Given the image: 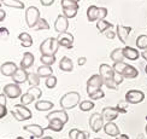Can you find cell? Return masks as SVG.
I'll list each match as a JSON object with an SVG mask.
<instances>
[{
	"label": "cell",
	"mask_w": 147,
	"mask_h": 139,
	"mask_svg": "<svg viewBox=\"0 0 147 139\" xmlns=\"http://www.w3.org/2000/svg\"><path fill=\"white\" fill-rule=\"evenodd\" d=\"M81 100V96H80L78 92H75V91H71V92L65 93L59 100L60 108L64 109V110H70V109H74L75 106L80 105V102Z\"/></svg>",
	"instance_id": "cell-1"
},
{
	"label": "cell",
	"mask_w": 147,
	"mask_h": 139,
	"mask_svg": "<svg viewBox=\"0 0 147 139\" xmlns=\"http://www.w3.org/2000/svg\"><path fill=\"white\" fill-rule=\"evenodd\" d=\"M59 42L57 38H47L44 40L40 45V52L41 56H56L59 48Z\"/></svg>",
	"instance_id": "cell-2"
},
{
	"label": "cell",
	"mask_w": 147,
	"mask_h": 139,
	"mask_svg": "<svg viewBox=\"0 0 147 139\" xmlns=\"http://www.w3.org/2000/svg\"><path fill=\"white\" fill-rule=\"evenodd\" d=\"M11 114L17 121H26V120H30L33 117L32 111L23 104H16L13 106V109L11 110Z\"/></svg>",
	"instance_id": "cell-3"
},
{
	"label": "cell",
	"mask_w": 147,
	"mask_h": 139,
	"mask_svg": "<svg viewBox=\"0 0 147 139\" xmlns=\"http://www.w3.org/2000/svg\"><path fill=\"white\" fill-rule=\"evenodd\" d=\"M40 11L35 6H30L26 10V22L29 28H36L40 21Z\"/></svg>",
	"instance_id": "cell-4"
},
{
	"label": "cell",
	"mask_w": 147,
	"mask_h": 139,
	"mask_svg": "<svg viewBox=\"0 0 147 139\" xmlns=\"http://www.w3.org/2000/svg\"><path fill=\"white\" fill-rule=\"evenodd\" d=\"M102 85H104V80L100 76V74L92 75L87 81V93H88V96L93 94L94 92H96V91L101 90Z\"/></svg>",
	"instance_id": "cell-5"
},
{
	"label": "cell",
	"mask_w": 147,
	"mask_h": 139,
	"mask_svg": "<svg viewBox=\"0 0 147 139\" xmlns=\"http://www.w3.org/2000/svg\"><path fill=\"white\" fill-rule=\"evenodd\" d=\"M3 93L7 97V98H11V99H16L18 97L22 96V90L20 87V85L17 83H9L6 85L3 90Z\"/></svg>",
	"instance_id": "cell-6"
},
{
	"label": "cell",
	"mask_w": 147,
	"mask_h": 139,
	"mask_svg": "<svg viewBox=\"0 0 147 139\" xmlns=\"http://www.w3.org/2000/svg\"><path fill=\"white\" fill-rule=\"evenodd\" d=\"M145 99V93L139 90H130L125 93V100L129 104H139Z\"/></svg>",
	"instance_id": "cell-7"
},
{
	"label": "cell",
	"mask_w": 147,
	"mask_h": 139,
	"mask_svg": "<svg viewBox=\"0 0 147 139\" xmlns=\"http://www.w3.org/2000/svg\"><path fill=\"white\" fill-rule=\"evenodd\" d=\"M104 117L101 114H98V113H94L92 116L89 117V127L92 130H93V132L98 133L101 128H104V126H105V123H104Z\"/></svg>",
	"instance_id": "cell-8"
},
{
	"label": "cell",
	"mask_w": 147,
	"mask_h": 139,
	"mask_svg": "<svg viewBox=\"0 0 147 139\" xmlns=\"http://www.w3.org/2000/svg\"><path fill=\"white\" fill-rule=\"evenodd\" d=\"M69 28V20L64 15H59L57 17L56 22H54V29L58 34L66 33V30Z\"/></svg>",
	"instance_id": "cell-9"
},
{
	"label": "cell",
	"mask_w": 147,
	"mask_h": 139,
	"mask_svg": "<svg viewBox=\"0 0 147 139\" xmlns=\"http://www.w3.org/2000/svg\"><path fill=\"white\" fill-rule=\"evenodd\" d=\"M46 119L48 121H51V120H59V121H62V122L65 125L66 122H68L69 116H68V113H66L64 109H62V110H53L50 114H47Z\"/></svg>",
	"instance_id": "cell-10"
},
{
	"label": "cell",
	"mask_w": 147,
	"mask_h": 139,
	"mask_svg": "<svg viewBox=\"0 0 147 139\" xmlns=\"http://www.w3.org/2000/svg\"><path fill=\"white\" fill-rule=\"evenodd\" d=\"M57 40L60 46L66 47V48H71L72 44H74V35L70 33H62V34H58Z\"/></svg>",
	"instance_id": "cell-11"
},
{
	"label": "cell",
	"mask_w": 147,
	"mask_h": 139,
	"mask_svg": "<svg viewBox=\"0 0 147 139\" xmlns=\"http://www.w3.org/2000/svg\"><path fill=\"white\" fill-rule=\"evenodd\" d=\"M118 110L116 108H112V106H106L102 109L101 111V115L104 120H106L107 122H113V120H116L118 117Z\"/></svg>",
	"instance_id": "cell-12"
},
{
	"label": "cell",
	"mask_w": 147,
	"mask_h": 139,
	"mask_svg": "<svg viewBox=\"0 0 147 139\" xmlns=\"http://www.w3.org/2000/svg\"><path fill=\"white\" fill-rule=\"evenodd\" d=\"M23 130L26 132H28V133H30L32 137H35V138H42L44 137V128H42L41 126L36 125V123L24 126Z\"/></svg>",
	"instance_id": "cell-13"
},
{
	"label": "cell",
	"mask_w": 147,
	"mask_h": 139,
	"mask_svg": "<svg viewBox=\"0 0 147 139\" xmlns=\"http://www.w3.org/2000/svg\"><path fill=\"white\" fill-rule=\"evenodd\" d=\"M17 69H18L17 65L13 62H5L0 66V71H1V75L4 76H13Z\"/></svg>",
	"instance_id": "cell-14"
},
{
	"label": "cell",
	"mask_w": 147,
	"mask_h": 139,
	"mask_svg": "<svg viewBox=\"0 0 147 139\" xmlns=\"http://www.w3.org/2000/svg\"><path fill=\"white\" fill-rule=\"evenodd\" d=\"M99 74L102 77V80H109V79H113L116 73L112 66L104 63V64H100V66H99Z\"/></svg>",
	"instance_id": "cell-15"
},
{
	"label": "cell",
	"mask_w": 147,
	"mask_h": 139,
	"mask_svg": "<svg viewBox=\"0 0 147 139\" xmlns=\"http://www.w3.org/2000/svg\"><path fill=\"white\" fill-rule=\"evenodd\" d=\"M116 29H117V32H116V34H117L119 41L122 42V44H127V40H128V36H129L130 32H131V28L130 27H124V26H118L116 27Z\"/></svg>",
	"instance_id": "cell-16"
},
{
	"label": "cell",
	"mask_w": 147,
	"mask_h": 139,
	"mask_svg": "<svg viewBox=\"0 0 147 139\" xmlns=\"http://www.w3.org/2000/svg\"><path fill=\"white\" fill-rule=\"evenodd\" d=\"M28 76H29V73L26 71V69H22V68H18L17 71L12 76V80H13L15 83L17 85H21L28 81Z\"/></svg>",
	"instance_id": "cell-17"
},
{
	"label": "cell",
	"mask_w": 147,
	"mask_h": 139,
	"mask_svg": "<svg viewBox=\"0 0 147 139\" xmlns=\"http://www.w3.org/2000/svg\"><path fill=\"white\" fill-rule=\"evenodd\" d=\"M104 132L110 137H118L121 134V131L118 128V126L115 122H107L104 126Z\"/></svg>",
	"instance_id": "cell-18"
},
{
	"label": "cell",
	"mask_w": 147,
	"mask_h": 139,
	"mask_svg": "<svg viewBox=\"0 0 147 139\" xmlns=\"http://www.w3.org/2000/svg\"><path fill=\"white\" fill-rule=\"evenodd\" d=\"M34 54L33 53H30V52H24L23 54V58L21 60V68L22 69H28L30 68V66H33L34 64Z\"/></svg>",
	"instance_id": "cell-19"
},
{
	"label": "cell",
	"mask_w": 147,
	"mask_h": 139,
	"mask_svg": "<svg viewBox=\"0 0 147 139\" xmlns=\"http://www.w3.org/2000/svg\"><path fill=\"white\" fill-rule=\"evenodd\" d=\"M123 54H124V57H125L127 59H129V60H136V59H139V57H140L139 51L136 50V48L130 47V46L123 47Z\"/></svg>",
	"instance_id": "cell-20"
},
{
	"label": "cell",
	"mask_w": 147,
	"mask_h": 139,
	"mask_svg": "<svg viewBox=\"0 0 147 139\" xmlns=\"http://www.w3.org/2000/svg\"><path fill=\"white\" fill-rule=\"evenodd\" d=\"M54 104L50 100H38L35 103V109L39 111H48L53 109Z\"/></svg>",
	"instance_id": "cell-21"
},
{
	"label": "cell",
	"mask_w": 147,
	"mask_h": 139,
	"mask_svg": "<svg viewBox=\"0 0 147 139\" xmlns=\"http://www.w3.org/2000/svg\"><path fill=\"white\" fill-rule=\"evenodd\" d=\"M59 69L66 71V73H70L74 69V64H72V60L69 57H63L60 59V63H59Z\"/></svg>",
	"instance_id": "cell-22"
},
{
	"label": "cell",
	"mask_w": 147,
	"mask_h": 139,
	"mask_svg": "<svg viewBox=\"0 0 147 139\" xmlns=\"http://www.w3.org/2000/svg\"><path fill=\"white\" fill-rule=\"evenodd\" d=\"M122 75H123L124 79H135V77L139 75V71H138V69L135 68V66L128 64L127 68L124 69V71H123V74H122Z\"/></svg>",
	"instance_id": "cell-23"
},
{
	"label": "cell",
	"mask_w": 147,
	"mask_h": 139,
	"mask_svg": "<svg viewBox=\"0 0 147 139\" xmlns=\"http://www.w3.org/2000/svg\"><path fill=\"white\" fill-rule=\"evenodd\" d=\"M1 4L7 6V7H12V9H20L23 10L24 9V3L21 0H1Z\"/></svg>",
	"instance_id": "cell-24"
},
{
	"label": "cell",
	"mask_w": 147,
	"mask_h": 139,
	"mask_svg": "<svg viewBox=\"0 0 147 139\" xmlns=\"http://www.w3.org/2000/svg\"><path fill=\"white\" fill-rule=\"evenodd\" d=\"M98 14H99V7L95 5H90L87 10V18L89 22H95L98 21Z\"/></svg>",
	"instance_id": "cell-25"
},
{
	"label": "cell",
	"mask_w": 147,
	"mask_h": 139,
	"mask_svg": "<svg viewBox=\"0 0 147 139\" xmlns=\"http://www.w3.org/2000/svg\"><path fill=\"white\" fill-rule=\"evenodd\" d=\"M18 39L21 41V45L23 47H30L33 45V38L28 33H21L18 35Z\"/></svg>",
	"instance_id": "cell-26"
},
{
	"label": "cell",
	"mask_w": 147,
	"mask_h": 139,
	"mask_svg": "<svg viewBox=\"0 0 147 139\" xmlns=\"http://www.w3.org/2000/svg\"><path fill=\"white\" fill-rule=\"evenodd\" d=\"M63 127L64 123L59 120H51L48 121V126H47V130H51L54 132H62L63 131Z\"/></svg>",
	"instance_id": "cell-27"
},
{
	"label": "cell",
	"mask_w": 147,
	"mask_h": 139,
	"mask_svg": "<svg viewBox=\"0 0 147 139\" xmlns=\"http://www.w3.org/2000/svg\"><path fill=\"white\" fill-rule=\"evenodd\" d=\"M110 58H111L113 62H123V59L125 58L124 54H123V48H115V50L111 52L110 54Z\"/></svg>",
	"instance_id": "cell-28"
},
{
	"label": "cell",
	"mask_w": 147,
	"mask_h": 139,
	"mask_svg": "<svg viewBox=\"0 0 147 139\" xmlns=\"http://www.w3.org/2000/svg\"><path fill=\"white\" fill-rule=\"evenodd\" d=\"M38 74L40 77H50L53 75V69L52 66H48V65H41L38 68Z\"/></svg>",
	"instance_id": "cell-29"
},
{
	"label": "cell",
	"mask_w": 147,
	"mask_h": 139,
	"mask_svg": "<svg viewBox=\"0 0 147 139\" xmlns=\"http://www.w3.org/2000/svg\"><path fill=\"white\" fill-rule=\"evenodd\" d=\"M113 27L112 23H110L105 20H100V21H96V28L99 30V33H105L106 30L111 29Z\"/></svg>",
	"instance_id": "cell-30"
},
{
	"label": "cell",
	"mask_w": 147,
	"mask_h": 139,
	"mask_svg": "<svg viewBox=\"0 0 147 139\" xmlns=\"http://www.w3.org/2000/svg\"><path fill=\"white\" fill-rule=\"evenodd\" d=\"M28 82H29V85H30V87H39L40 76H39L38 73H29Z\"/></svg>",
	"instance_id": "cell-31"
},
{
	"label": "cell",
	"mask_w": 147,
	"mask_h": 139,
	"mask_svg": "<svg viewBox=\"0 0 147 139\" xmlns=\"http://www.w3.org/2000/svg\"><path fill=\"white\" fill-rule=\"evenodd\" d=\"M135 44H136L139 50H142V51L147 50V35H145V34L139 35Z\"/></svg>",
	"instance_id": "cell-32"
},
{
	"label": "cell",
	"mask_w": 147,
	"mask_h": 139,
	"mask_svg": "<svg viewBox=\"0 0 147 139\" xmlns=\"http://www.w3.org/2000/svg\"><path fill=\"white\" fill-rule=\"evenodd\" d=\"M40 62L42 63V65L52 66L54 63H56V56H41Z\"/></svg>",
	"instance_id": "cell-33"
},
{
	"label": "cell",
	"mask_w": 147,
	"mask_h": 139,
	"mask_svg": "<svg viewBox=\"0 0 147 139\" xmlns=\"http://www.w3.org/2000/svg\"><path fill=\"white\" fill-rule=\"evenodd\" d=\"M35 100V98L34 97L30 94L29 92H27V93H23L22 96H21V104H23V105H29V104H32V103Z\"/></svg>",
	"instance_id": "cell-34"
},
{
	"label": "cell",
	"mask_w": 147,
	"mask_h": 139,
	"mask_svg": "<svg viewBox=\"0 0 147 139\" xmlns=\"http://www.w3.org/2000/svg\"><path fill=\"white\" fill-rule=\"evenodd\" d=\"M60 5H62L63 9H78V3L74 1V0H62L60 1Z\"/></svg>",
	"instance_id": "cell-35"
},
{
	"label": "cell",
	"mask_w": 147,
	"mask_h": 139,
	"mask_svg": "<svg viewBox=\"0 0 147 139\" xmlns=\"http://www.w3.org/2000/svg\"><path fill=\"white\" fill-rule=\"evenodd\" d=\"M94 108V103L92 100H82L80 103V110L81 111H89Z\"/></svg>",
	"instance_id": "cell-36"
},
{
	"label": "cell",
	"mask_w": 147,
	"mask_h": 139,
	"mask_svg": "<svg viewBox=\"0 0 147 139\" xmlns=\"http://www.w3.org/2000/svg\"><path fill=\"white\" fill-rule=\"evenodd\" d=\"M127 63H124V62H116V63H113V70H115V73H117V74H123V71H124V69L127 68Z\"/></svg>",
	"instance_id": "cell-37"
},
{
	"label": "cell",
	"mask_w": 147,
	"mask_h": 139,
	"mask_svg": "<svg viewBox=\"0 0 147 139\" xmlns=\"http://www.w3.org/2000/svg\"><path fill=\"white\" fill-rule=\"evenodd\" d=\"M28 92L34 97L35 100H39V99L41 98V96H42V90L39 88V87H30V88L28 90Z\"/></svg>",
	"instance_id": "cell-38"
},
{
	"label": "cell",
	"mask_w": 147,
	"mask_h": 139,
	"mask_svg": "<svg viewBox=\"0 0 147 139\" xmlns=\"http://www.w3.org/2000/svg\"><path fill=\"white\" fill-rule=\"evenodd\" d=\"M77 11H78V9H63V15L69 20V18L76 17Z\"/></svg>",
	"instance_id": "cell-39"
},
{
	"label": "cell",
	"mask_w": 147,
	"mask_h": 139,
	"mask_svg": "<svg viewBox=\"0 0 147 139\" xmlns=\"http://www.w3.org/2000/svg\"><path fill=\"white\" fill-rule=\"evenodd\" d=\"M45 85H46L47 88H54L57 86V77L53 76V75L50 76V77H47L46 81H45Z\"/></svg>",
	"instance_id": "cell-40"
},
{
	"label": "cell",
	"mask_w": 147,
	"mask_h": 139,
	"mask_svg": "<svg viewBox=\"0 0 147 139\" xmlns=\"http://www.w3.org/2000/svg\"><path fill=\"white\" fill-rule=\"evenodd\" d=\"M50 29V24L45 20V18H40V21L36 26V30H48Z\"/></svg>",
	"instance_id": "cell-41"
},
{
	"label": "cell",
	"mask_w": 147,
	"mask_h": 139,
	"mask_svg": "<svg viewBox=\"0 0 147 139\" xmlns=\"http://www.w3.org/2000/svg\"><path fill=\"white\" fill-rule=\"evenodd\" d=\"M128 104H129V103L127 100H121V102H118L116 109L118 110V113H127L128 111Z\"/></svg>",
	"instance_id": "cell-42"
},
{
	"label": "cell",
	"mask_w": 147,
	"mask_h": 139,
	"mask_svg": "<svg viewBox=\"0 0 147 139\" xmlns=\"http://www.w3.org/2000/svg\"><path fill=\"white\" fill-rule=\"evenodd\" d=\"M104 85L107 87V88H110V90H117V87H118V85L115 82V80L113 79H109V80H104Z\"/></svg>",
	"instance_id": "cell-43"
},
{
	"label": "cell",
	"mask_w": 147,
	"mask_h": 139,
	"mask_svg": "<svg viewBox=\"0 0 147 139\" xmlns=\"http://www.w3.org/2000/svg\"><path fill=\"white\" fill-rule=\"evenodd\" d=\"M104 97H105V93H104V91L99 90V91H96V92H94L93 94H90L89 98H90L92 100H98V99L104 98Z\"/></svg>",
	"instance_id": "cell-44"
},
{
	"label": "cell",
	"mask_w": 147,
	"mask_h": 139,
	"mask_svg": "<svg viewBox=\"0 0 147 139\" xmlns=\"http://www.w3.org/2000/svg\"><path fill=\"white\" fill-rule=\"evenodd\" d=\"M107 16V9L106 7H99V14H98V21L105 20V17Z\"/></svg>",
	"instance_id": "cell-45"
},
{
	"label": "cell",
	"mask_w": 147,
	"mask_h": 139,
	"mask_svg": "<svg viewBox=\"0 0 147 139\" xmlns=\"http://www.w3.org/2000/svg\"><path fill=\"white\" fill-rule=\"evenodd\" d=\"M76 139H89V133L84 132V131H78Z\"/></svg>",
	"instance_id": "cell-46"
},
{
	"label": "cell",
	"mask_w": 147,
	"mask_h": 139,
	"mask_svg": "<svg viewBox=\"0 0 147 139\" xmlns=\"http://www.w3.org/2000/svg\"><path fill=\"white\" fill-rule=\"evenodd\" d=\"M113 80H115V82L117 83V85H121L122 82H123L124 77H123V75H121V74H117V73H116V74H115V76H113Z\"/></svg>",
	"instance_id": "cell-47"
},
{
	"label": "cell",
	"mask_w": 147,
	"mask_h": 139,
	"mask_svg": "<svg viewBox=\"0 0 147 139\" xmlns=\"http://www.w3.org/2000/svg\"><path fill=\"white\" fill-rule=\"evenodd\" d=\"M104 34H105V36H106V38H107V39H110V40H112V39H115V36H116V35H117V34H116L115 32H112V30H111V29H109V30H106V32H105V33H104Z\"/></svg>",
	"instance_id": "cell-48"
},
{
	"label": "cell",
	"mask_w": 147,
	"mask_h": 139,
	"mask_svg": "<svg viewBox=\"0 0 147 139\" xmlns=\"http://www.w3.org/2000/svg\"><path fill=\"white\" fill-rule=\"evenodd\" d=\"M7 114V109H6V105H0V119L3 120V117L6 116Z\"/></svg>",
	"instance_id": "cell-49"
},
{
	"label": "cell",
	"mask_w": 147,
	"mask_h": 139,
	"mask_svg": "<svg viewBox=\"0 0 147 139\" xmlns=\"http://www.w3.org/2000/svg\"><path fill=\"white\" fill-rule=\"evenodd\" d=\"M0 33H1V38L3 39L4 38H7V36H9V30L6 29V28H4V27L0 28Z\"/></svg>",
	"instance_id": "cell-50"
},
{
	"label": "cell",
	"mask_w": 147,
	"mask_h": 139,
	"mask_svg": "<svg viewBox=\"0 0 147 139\" xmlns=\"http://www.w3.org/2000/svg\"><path fill=\"white\" fill-rule=\"evenodd\" d=\"M40 3L42 6H51V5H53L54 0H40Z\"/></svg>",
	"instance_id": "cell-51"
},
{
	"label": "cell",
	"mask_w": 147,
	"mask_h": 139,
	"mask_svg": "<svg viewBox=\"0 0 147 139\" xmlns=\"http://www.w3.org/2000/svg\"><path fill=\"white\" fill-rule=\"evenodd\" d=\"M6 98H7V97L4 93L0 94V105H6Z\"/></svg>",
	"instance_id": "cell-52"
},
{
	"label": "cell",
	"mask_w": 147,
	"mask_h": 139,
	"mask_svg": "<svg viewBox=\"0 0 147 139\" xmlns=\"http://www.w3.org/2000/svg\"><path fill=\"white\" fill-rule=\"evenodd\" d=\"M86 62H87V58H86V57H78V59H77L78 65H84Z\"/></svg>",
	"instance_id": "cell-53"
},
{
	"label": "cell",
	"mask_w": 147,
	"mask_h": 139,
	"mask_svg": "<svg viewBox=\"0 0 147 139\" xmlns=\"http://www.w3.org/2000/svg\"><path fill=\"white\" fill-rule=\"evenodd\" d=\"M5 17H6V12L1 9V10H0V22H1V23H3V21L5 20Z\"/></svg>",
	"instance_id": "cell-54"
},
{
	"label": "cell",
	"mask_w": 147,
	"mask_h": 139,
	"mask_svg": "<svg viewBox=\"0 0 147 139\" xmlns=\"http://www.w3.org/2000/svg\"><path fill=\"white\" fill-rule=\"evenodd\" d=\"M141 57H142L145 60H147V50H145L144 52H141Z\"/></svg>",
	"instance_id": "cell-55"
},
{
	"label": "cell",
	"mask_w": 147,
	"mask_h": 139,
	"mask_svg": "<svg viewBox=\"0 0 147 139\" xmlns=\"http://www.w3.org/2000/svg\"><path fill=\"white\" fill-rule=\"evenodd\" d=\"M118 139H129V136H127V134H119L118 136Z\"/></svg>",
	"instance_id": "cell-56"
},
{
	"label": "cell",
	"mask_w": 147,
	"mask_h": 139,
	"mask_svg": "<svg viewBox=\"0 0 147 139\" xmlns=\"http://www.w3.org/2000/svg\"><path fill=\"white\" fill-rule=\"evenodd\" d=\"M40 139H53L52 137H42V138H40Z\"/></svg>",
	"instance_id": "cell-57"
},
{
	"label": "cell",
	"mask_w": 147,
	"mask_h": 139,
	"mask_svg": "<svg viewBox=\"0 0 147 139\" xmlns=\"http://www.w3.org/2000/svg\"><path fill=\"white\" fill-rule=\"evenodd\" d=\"M16 139H26V138H23V137H17Z\"/></svg>",
	"instance_id": "cell-58"
},
{
	"label": "cell",
	"mask_w": 147,
	"mask_h": 139,
	"mask_svg": "<svg viewBox=\"0 0 147 139\" xmlns=\"http://www.w3.org/2000/svg\"><path fill=\"white\" fill-rule=\"evenodd\" d=\"M145 71H146V75H147V65H146V68H145Z\"/></svg>",
	"instance_id": "cell-59"
},
{
	"label": "cell",
	"mask_w": 147,
	"mask_h": 139,
	"mask_svg": "<svg viewBox=\"0 0 147 139\" xmlns=\"http://www.w3.org/2000/svg\"><path fill=\"white\" fill-rule=\"evenodd\" d=\"M74 1H76V3H78V1H80V0H74Z\"/></svg>",
	"instance_id": "cell-60"
},
{
	"label": "cell",
	"mask_w": 147,
	"mask_h": 139,
	"mask_svg": "<svg viewBox=\"0 0 147 139\" xmlns=\"http://www.w3.org/2000/svg\"><path fill=\"white\" fill-rule=\"evenodd\" d=\"M145 130H146V133H147V125H146V128Z\"/></svg>",
	"instance_id": "cell-61"
},
{
	"label": "cell",
	"mask_w": 147,
	"mask_h": 139,
	"mask_svg": "<svg viewBox=\"0 0 147 139\" xmlns=\"http://www.w3.org/2000/svg\"><path fill=\"white\" fill-rule=\"evenodd\" d=\"M95 139H99V138H95Z\"/></svg>",
	"instance_id": "cell-62"
},
{
	"label": "cell",
	"mask_w": 147,
	"mask_h": 139,
	"mask_svg": "<svg viewBox=\"0 0 147 139\" xmlns=\"http://www.w3.org/2000/svg\"><path fill=\"white\" fill-rule=\"evenodd\" d=\"M117 139H118V138H117Z\"/></svg>",
	"instance_id": "cell-63"
}]
</instances>
